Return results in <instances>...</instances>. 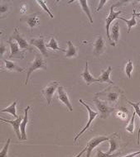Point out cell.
I'll list each match as a JSON object with an SVG mask.
<instances>
[{
	"label": "cell",
	"instance_id": "cell-2",
	"mask_svg": "<svg viewBox=\"0 0 140 157\" xmlns=\"http://www.w3.org/2000/svg\"><path fill=\"white\" fill-rule=\"evenodd\" d=\"M38 69H43V70H46V63L44 60L43 57L42 56V55L39 53H36L35 59L29 65L28 68L27 70V78L25 81V84H27V82L29 80L30 76L32 75V73L36 70Z\"/></svg>",
	"mask_w": 140,
	"mask_h": 157
},
{
	"label": "cell",
	"instance_id": "cell-39",
	"mask_svg": "<svg viewBox=\"0 0 140 157\" xmlns=\"http://www.w3.org/2000/svg\"><path fill=\"white\" fill-rule=\"evenodd\" d=\"M138 17H139V18H140V16H138Z\"/></svg>",
	"mask_w": 140,
	"mask_h": 157
},
{
	"label": "cell",
	"instance_id": "cell-17",
	"mask_svg": "<svg viewBox=\"0 0 140 157\" xmlns=\"http://www.w3.org/2000/svg\"><path fill=\"white\" fill-rule=\"evenodd\" d=\"M31 109V106L28 105L25 109V116L23 117V119L21 122V126H20V130H21V135H22V140H27V135H26V127H27V123H28V111Z\"/></svg>",
	"mask_w": 140,
	"mask_h": 157
},
{
	"label": "cell",
	"instance_id": "cell-16",
	"mask_svg": "<svg viewBox=\"0 0 140 157\" xmlns=\"http://www.w3.org/2000/svg\"><path fill=\"white\" fill-rule=\"evenodd\" d=\"M81 77L83 78L84 81H86L87 85H90V84H93V83H97V82H98V78H94V77L91 75V74L90 73L89 63H88V61H86V68H85V71L81 74Z\"/></svg>",
	"mask_w": 140,
	"mask_h": 157
},
{
	"label": "cell",
	"instance_id": "cell-7",
	"mask_svg": "<svg viewBox=\"0 0 140 157\" xmlns=\"http://www.w3.org/2000/svg\"><path fill=\"white\" fill-rule=\"evenodd\" d=\"M117 4H113L111 5L110 10V14L108 15V17L105 19V22H106V25H105V29H106V35H107L108 38L110 39V41L111 42V36L110 34V28L111 23L114 22V20L115 18H118V15H120L121 13H123L122 11H118L114 12V8H115V6Z\"/></svg>",
	"mask_w": 140,
	"mask_h": 157
},
{
	"label": "cell",
	"instance_id": "cell-19",
	"mask_svg": "<svg viewBox=\"0 0 140 157\" xmlns=\"http://www.w3.org/2000/svg\"><path fill=\"white\" fill-rule=\"evenodd\" d=\"M111 71H112V67L111 66H109L106 71H103L100 77L98 78V82L99 83H108V84H113L114 85V82L110 78V75Z\"/></svg>",
	"mask_w": 140,
	"mask_h": 157
},
{
	"label": "cell",
	"instance_id": "cell-18",
	"mask_svg": "<svg viewBox=\"0 0 140 157\" xmlns=\"http://www.w3.org/2000/svg\"><path fill=\"white\" fill-rule=\"evenodd\" d=\"M118 38H119V24L118 22H116L111 28V46H116V44L118 41Z\"/></svg>",
	"mask_w": 140,
	"mask_h": 157
},
{
	"label": "cell",
	"instance_id": "cell-35",
	"mask_svg": "<svg viewBox=\"0 0 140 157\" xmlns=\"http://www.w3.org/2000/svg\"><path fill=\"white\" fill-rule=\"evenodd\" d=\"M140 154V151H136V152H134V153H131V154L129 155H125V156L124 157H135L136 155H138Z\"/></svg>",
	"mask_w": 140,
	"mask_h": 157
},
{
	"label": "cell",
	"instance_id": "cell-4",
	"mask_svg": "<svg viewBox=\"0 0 140 157\" xmlns=\"http://www.w3.org/2000/svg\"><path fill=\"white\" fill-rule=\"evenodd\" d=\"M80 103H81V104L84 106V107H86V109H87L88 113H89V118H88V122H87V123H86V127H84L83 129H82V130H81V132H80L77 134V135L75 136V139H74V141H75V142L77 141L79 137H80V136H81L82 135V134H83V133L85 132H86V131L87 130V129H88L90 127V124H91L92 122L94 121V118H95L97 116H100V114L98 113L97 112H94V110H92V109H90V106L88 105L87 103H85V102H84L82 99H80Z\"/></svg>",
	"mask_w": 140,
	"mask_h": 157
},
{
	"label": "cell",
	"instance_id": "cell-25",
	"mask_svg": "<svg viewBox=\"0 0 140 157\" xmlns=\"http://www.w3.org/2000/svg\"><path fill=\"white\" fill-rule=\"evenodd\" d=\"M118 19H121L123 21L127 23V27H128V33H130V31H131V28L133 27H135L136 25H137V22H136V18H135V15L134 13H132V18L130 19V20H128V19H125L124 17H118Z\"/></svg>",
	"mask_w": 140,
	"mask_h": 157
},
{
	"label": "cell",
	"instance_id": "cell-33",
	"mask_svg": "<svg viewBox=\"0 0 140 157\" xmlns=\"http://www.w3.org/2000/svg\"><path fill=\"white\" fill-rule=\"evenodd\" d=\"M108 1L107 0H101V1H100V4H99V7H98V8L96 9V11L97 12H99L101 9V8L105 6V4L106 3H107Z\"/></svg>",
	"mask_w": 140,
	"mask_h": 157
},
{
	"label": "cell",
	"instance_id": "cell-11",
	"mask_svg": "<svg viewBox=\"0 0 140 157\" xmlns=\"http://www.w3.org/2000/svg\"><path fill=\"white\" fill-rule=\"evenodd\" d=\"M39 18H40V13H34L29 14L27 16L22 17L20 18V22H25L28 25L30 28H34L38 25H39Z\"/></svg>",
	"mask_w": 140,
	"mask_h": 157
},
{
	"label": "cell",
	"instance_id": "cell-12",
	"mask_svg": "<svg viewBox=\"0 0 140 157\" xmlns=\"http://www.w3.org/2000/svg\"><path fill=\"white\" fill-rule=\"evenodd\" d=\"M1 121H3L4 122H7V123H9V124L13 127L14 128V132L16 133L17 136H18V138L22 141V135H21V130H20V126H21V122L23 119V117L22 116H19L18 118H16L15 120H6L3 117H1L0 118Z\"/></svg>",
	"mask_w": 140,
	"mask_h": 157
},
{
	"label": "cell",
	"instance_id": "cell-6",
	"mask_svg": "<svg viewBox=\"0 0 140 157\" xmlns=\"http://www.w3.org/2000/svg\"><path fill=\"white\" fill-rule=\"evenodd\" d=\"M9 40H10V41H14V40H15V41L18 42V44L19 45V47L21 49L27 50V51H29L30 52H33V49H32V46H30L29 44H28V42L20 35V33H18V29L17 27L14 28V34L11 36L10 38H9Z\"/></svg>",
	"mask_w": 140,
	"mask_h": 157
},
{
	"label": "cell",
	"instance_id": "cell-20",
	"mask_svg": "<svg viewBox=\"0 0 140 157\" xmlns=\"http://www.w3.org/2000/svg\"><path fill=\"white\" fill-rule=\"evenodd\" d=\"M76 2L80 3V5H81L83 12H85L86 15H87V17H88V18H89L90 20V23H93L91 13H90L89 6H88V1H86V0H79V1H76Z\"/></svg>",
	"mask_w": 140,
	"mask_h": 157
},
{
	"label": "cell",
	"instance_id": "cell-28",
	"mask_svg": "<svg viewBox=\"0 0 140 157\" xmlns=\"http://www.w3.org/2000/svg\"><path fill=\"white\" fill-rule=\"evenodd\" d=\"M134 70V65H133V62L131 60H129L128 61V63L125 65V68H124V71H125V74H126V75L128 76V78H132V71Z\"/></svg>",
	"mask_w": 140,
	"mask_h": 157
},
{
	"label": "cell",
	"instance_id": "cell-29",
	"mask_svg": "<svg viewBox=\"0 0 140 157\" xmlns=\"http://www.w3.org/2000/svg\"><path fill=\"white\" fill-rule=\"evenodd\" d=\"M10 142L11 139L8 138V140H7V141H6L4 146H3V148L1 150V151H0V157H7L8 152V147H9Z\"/></svg>",
	"mask_w": 140,
	"mask_h": 157
},
{
	"label": "cell",
	"instance_id": "cell-32",
	"mask_svg": "<svg viewBox=\"0 0 140 157\" xmlns=\"http://www.w3.org/2000/svg\"><path fill=\"white\" fill-rule=\"evenodd\" d=\"M117 116L118 117H120L121 119L123 120H126L127 117H128V110L126 109H124L122 108L118 111V113H117Z\"/></svg>",
	"mask_w": 140,
	"mask_h": 157
},
{
	"label": "cell",
	"instance_id": "cell-5",
	"mask_svg": "<svg viewBox=\"0 0 140 157\" xmlns=\"http://www.w3.org/2000/svg\"><path fill=\"white\" fill-rule=\"evenodd\" d=\"M58 88H59V82L52 81L51 82V83H49V84L42 90V93L44 98H46V100L47 101L48 105L51 104V99H52V97H53L54 93H55L56 90H58Z\"/></svg>",
	"mask_w": 140,
	"mask_h": 157
},
{
	"label": "cell",
	"instance_id": "cell-1",
	"mask_svg": "<svg viewBox=\"0 0 140 157\" xmlns=\"http://www.w3.org/2000/svg\"><path fill=\"white\" fill-rule=\"evenodd\" d=\"M121 96H123V91L118 87L114 85H110L105 90L97 93L95 94V97L101 98L110 103H116Z\"/></svg>",
	"mask_w": 140,
	"mask_h": 157
},
{
	"label": "cell",
	"instance_id": "cell-22",
	"mask_svg": "<svg viewBox=\"0 0 140 157\" xmlns=\"http://www.w3.org/2000/svg\"><path fill=\"white\" fill-rule=\"evenodd\" d=\"M67 46L68 49L66 52V58H70V57H75L77 56L78 55V52H77V50L75 48V46L73 45V43L70 41H67Z\"/></svg>",
	"mask_w": 140,
	"mask_h": 157
},
{
	"label": "cell",
	"instance_id": "cell-37",
	"mask_svg": "<svg viewBox=\"0 0 140 157\" xmlns=\"http://www.w3.org/2000/svg\"><path fill=\"white\" fill-rule=\"evenodd\" d=\"M4 51H6V49H4V46L1 45V56H3V53H4Z\"/></svg>",
	"mask_w": 140,
	"mask_h": 157
},
{
	"label": "cell",
	"instance_id": "cell-15",
	"mask_svg": "<svg viewBox=\"0 0 140 157\" xmlns=\"http://www.w3.org/2000/svg\"><path fill=\"white\" fill-rule=\"evenodd\" d=\"M93 46H94V54L95 56H100L105 52V41H104L102 36H98V37L96 38Z\"/></svg>",
	"mask_w": 140,
	"mask_h": 157
},
{
	"label": "cell",
	"instance_id": "cell-38",
	"mask_svg": "<svg viewBox=\"0 0 140 157\" xmlns=\"http://www.w3.org/2000/svg\"><path fill=\"white\" fill-rule=\"evenodd\" d=\"M134 13L135 17H138V16H140V13H135V9H134Z\"/></svg>",
	"mask_w": 140,
	"mask_h": 157
},
{
	"label": "cell",
	"instance_id": "cell-8",
	"mask_svg": "<svg viewBox=\"0 0 140 157\" xmlns=\"http://www.w3.org/2000/svg\"><path fill=\"white\" fill-rule=\"evenodd\" d=\"M8 43L10 46V55L8 56L9 58H18V59H21L23 60L25 58V55L22 51L20 50L19 45L18 42H14V41H10L8 40Z\"/></svg>",
	"mask_w": 140,
	"mask_h": 157
},
{
	"label": "cell",
	"instance_id": "cell-30",
	"mask_svg": "<svg viewBox=\"0 0 140 157\" xmlns=\"http://www.w3.org/2000/svg\"><path fill=\"white\" fill-rule=\"evenodd\" d=\"M37 3H38V4L41 6V8H42L44 11H46V13H48V15L51 17V19L53 18L54 15L52 14V13H51V12L48 9V8H47V6H46V3L45 1H37Z\"/></svg>",
	"mask_w": 140,
	"mask_h": 157
},
{
	"label": "cell",
	"instance_id": "cell-24",
	"mask_svg": "<svg viewBox=\"0 0 140 157\" xmlns=\"http://www.w3.org/2000/svg\"><path fill=\"white\" fill-rule=\"evenodd\" d=\"M17 103H18V100H15L14 103H12V104H10V105L8 106V108H6V109H2V110H1V112H2V113H10L12 116H14V117L18 118V116L16 113Z\"/></svg>",
	"mask_w": 140,
	"mask_h": 157
},
{
	"label": "cell",
	"instance_id": "cell-26",
	"mask_svg": "<svg viewBox=\"0 0 140 157\" xmlns=\"http://www.w3.org/2000/svg\"><path fill=\"white\" fill-rule=\"evenodd\" d=\"M128 103H129L130 105L132 106L133 108L134 109V112L136 113V114H138V116L139 117V119H140V105L139 103H133L131 101H127ZM140 125H139V128H138V144L139 145L140 143Z\"/></svg>",
	"mask_w": 140,
	"mask_h": 157
},
{
	"label": "cell",
	"instance_id": "cell-34",
	"mask_svg": "<svg viewBox=\"0 0 140 157\" xmlns=\"http://www.w3.org/2000/svg\"><path fill=\"white\" fill-rule=\"evenodd\" d=\"M8 5H1V8H0V12L1 13L3 14L4 13H8Z\"/></svg>",
	"mask_w": 140,
	"mask_h": 157
},
{
	"label": "cell",
	"instance_id": "cell-14",
	"mask_svg": "<svg viewBox=\"0 0 140 157\" xmlns=\"http://www.w3.org/2000/svg\"><path fill=\"white\" fill-rule=\"evenodd\" d=\"M58 94H57V97L59 98L60 100L62 101V103H64L65 105L67 107V109H69V111L72 112L73 111V107L70 103V100H69V98H68L67 94L65 91V88L62 86H59L58 88Z\"/></svg>",
	"mask_w": 140,
	"mask_h": 157
},
{
	"label": "cell",
	"instance_id": "cell-31",
	"mask_svg": "<svg viewBox=\"0 0 140 157\" xmlns=\"http://www.w3.org/2000/svg\"><path fill=\"white\" fill-rule=\"evenodd\" d=\"M118 154H119V153L110 155V154H108L107 152L105 153V152H103L100 149H98L96 151V155H95V157H116V156H118Z\"/></svg>",
	"mask_w": 140,
	"mask_h": 157
},
{
	"label": "cell",
	"instance_id": "cell-9",
	"mask_svg": "<svg viewBox=\"0 0 140 157\" xmlns=\"http://www.w3.org/2000/svg\"><path fill=\"white\" fill-rule=\"evenodd\" d=\"M105 141H109V137L108 136H95L94 138H92L89 142L87 143V151H86V157H90L92 151L100 145L101 142Z\"/></svg>",
	"mask_w": 140,
	"mask_h": 157
},
{
	"label": "cell",
	"instance_id": "cell-10",
	"mask_svg": "<svg viewBox=\"0 0 140 157\" xmlns=\"http://www.w3.org/2000/svg\"><path fill=\"white\" fill-rule=\"evenodd\" d=\"M30 44L32 46H34L37 48H38V50L40 51L43 56H48V52L46 50V46L45 45V42H44V37H43L42 35H41L38 38H32L30 40Z\"/></svg>",
	"mask_w": 140,
	"mask_h": 157
},
{
	"label": "cell",
	"instance_id": "cell-27",
	"mask_svg": "<svg viewBox=\"0 0 140 157\" xmlns=\"http://www.w3.org/2000/svg\"><path fill=\"white\" fill-rule=\"evenodd\" d=\"M135 115H136V113H135V112H134V113H133V115H132V117H131V119H130L129 122L128 123V125L126 126V127H125V130H126L129 133H131V134L134 132V130Z\"/></svg>",
	"mask_w": 140,
	"mask_h": 157
},
{
	"label": "cell",
	"instance_id": "cell-3",
	"mask_svg": "<svg viewBox=\"0 0 140 157\" xmlns=\"http://www.w3.org/2000/svg\"><path fill=\"white\" fill-rule=\"evenodd\" d=\"M94 105L98 109V111L100 112V117L101 118H106L110 116V114L114 112V109L113 107L110 106V104L105 102V101H101L99 98L94 97Z\"/></svg>",
	"mask_w": 140,
	"mask_h": 157
},
{
	"label": "cell",
	"instance_id": "cell-23",
	"mask_svg": "<svg viewBox=\"0 0 140 157\" xmlns=\"http://www.w3.org/2000/svg\"><path fill=\"white\" fill-rule=\"evenodd\" d=\"M46 48H51L52 49V50H54V51H61V52H66L64 49L59 47V46H58V44H57V41H56V39H55V37H54L53 36H51V40H50V41H49L48 43L46 44Z\"/></svg>",
	"mask_w": 140,
	"mask_h": 157
},
{
	"label": "cell",
	"instance_id": "cell-21",
	"mask_svg": "<svg viewBox=\"0 0 140 157\" xmlns=\"http://www.w3.org/2000/svg\"><path fill=\"white\" fill-rule=\"evenodd\" d=\"M3 62H4V68H5L6 70H8V71H18V72H23L24 71V69H22L20 66H18V65H17L13 61L4 60Z\"/></svg>",
	"mask_w": 140,
	"mask_h": 157
},
{
	"label": "cell",
	"instance_id": "cell-36",
	"mask_svg": "<svg viewBox=\"0 0 140 157\" xmlns=\"http://www.w3.org/2000/svg\"><path fill=\"white\" fill-rule=\"evenodd\" d=\"M86 151H87V146H86V147H85V148H84V149L82 150V151H81L80 152L78 155H76L75 157H81V155H83Z\"/></svg>",
	"mask_w": 140,
	"mask_h": 157
},
{
	"label": "cell",
	"instance_id": "cell-13",
	"mask_svg": "<svg viewBox=\"0 0 140 157\" xmlns=\"http://www.w3.org/2000/svg\"><path fill=\"white\" fill-rule=\"evenodd\" d=\"M109 141H110V149L107 153L112 155V153L120 148V139L117 133H113L110 136H109Z\"/></svg>",
	"mask_w": 140,
	"mask_h": 157
}]
</instances>
